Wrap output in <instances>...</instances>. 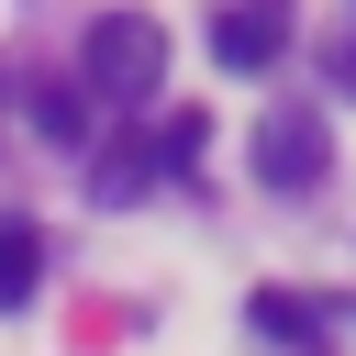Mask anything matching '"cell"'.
I'll return each mask as SVG.
<instances>
[{"mask_svg": "<svg viewBox=\"0 0 356 356\" xmlns=\"http://www.w3.org/2000/svg\"><path fill=\"white\" fill-rule=\"evenodd\" d=\"M78 78H89L100 100H156V89H167V33H156L145 11H100L89 44H78Z\"/></svg>", "mask_w": 356, "mask_h": 356, "instance_id": "6da1fadb", "label": "cell"}, {"mask_svg": "<svg viewBox=\"0 0 356 356\" xmlns=\"http://www.w3.org/2000/svg\"><path fill=\"white\" fill-rule=\"evenodd\" d=\"M33 134H44V145H78V134H89V100H78V89H33Z\"/></svg>", "mask_w": 356, "mask_h": 356, "instance_id": "5b68a950", "label": "cell"}, {"mask_svg": "<svg viewBox=\"0 0 356 356\" xmlns=\"http://www.w3.org/2000/svg\"><path fill=\"white\" fill-rule=\"evenodd\" d=\"M289 56V11L278 0H234V11H211V67H278Z\"/></svg>", "mask_w": 356, "mask_h": 356, "instance_id": "3957f363", "label": "cell"}, {"mask_svg": "<svg viewBox=\"0 0 356 356\" xmlns=\"http://www.w3.org/2000/svg\"><path fill=\"white\" fill-rule=\"evenodd\" d=\"M33 256H44V245H33V222H22V211H0V312H22V300H33Z\"/></svg>", "mask_w": 356, "mask_h": 356, "instance_id": "277c9868", "label": "cell"}, {"mask_svg": "<svg viewBox=\"0 0 356 356\" xmlns=\"http://www.w3.org/2000/svg\"><path fill=\"white\" fill-rule=\"evenodd\" d=\"M323 167H334V134H323V111L278 100V111L256 122V178H267V189H312Z\"/></svg>", "mask_w": 356, "mask_h": 356, "instance_id": "7a4b0ae2", "label": "cell"}, {"mask_svg": "<svg viewBox=\"0 0 356 356\" xmlns=\"http://www.w3.org/2000/svg\"><path fill=\"white\" fill-rule=\"evenodd\" d=\"M256 334H289V345H323V312H312V300H289V289H267V300H256Z\"/></svg>", "mask_w": 356, "mask_h": 356, "instance_id": "8992f818", "label": "cell"}]
</instances>
